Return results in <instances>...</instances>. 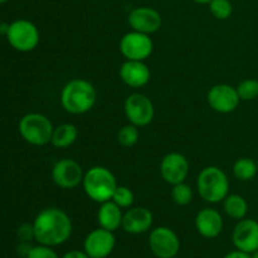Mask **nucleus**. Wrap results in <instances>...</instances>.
I'll list each match as a JSON object with an SVG mask.
<instances>
[{"instance_id": "14", "label": "nucleus", "mask_w": 258, "mask_h": 258, "mask_svg": "<svg viewBox=\"0 0 258 258\" xmlns=\"http://www.w3.org/2000/svg\"><path fill=\"white\" fill-rule=\"evenodd\" d=\"M159 170L165 183L170 185L183 183L189 174V161L183 154L169 153L161 159Z\"/></svg>"}, {"instance_id": "11", "label": "nucleus", "mask_w": 258, "mask_h": 258, "mask_svg": "<svg viewBox=\"0 0 258 258\" xmlns=\"http://www.w3.org/2000/svg\"><path fill=\"white\" fill-rule=\"evenodd\" d=\"M207 101L212 110L219 113L233 112L241 102L236 87L227 83L214 85L207 93Z\"/></svg>"}, {"instance_id": "35", "label": "nucleus", "mask_w": 258, "mask_h": 258, "mask_svg": "<svg viewBox=\"0 0 258 258\" xmlns=\"http://www.w3.org/2000/svg\"><path fill=\"white\" fill-rule=\"evenodd\" d=\"M5 2H8V0H0V4H3V3H5Z\"/></svg>"}, {"instance_id": "8", "label": "nucleus", "mask_w": 258, "mask_h": 258, "mask_svg": "<svg viewBox=\"0 0 258 258\" xmlns=\"http://www.w3.org/2000/svg\"><path fill=\"white\" fill-rule=\"evenodd\" d=\"M118 48L125 59L145 62L153 53L154 43L150 35L133 30L121 38Z\"/></svg>"}, {"instance_id": "31", "label": "nucleus", "mask_w": 258, "mask_h": 258, "mask_svg": "<svg viewBox=\"0 0 258 258\" xmlns=\"http://www.w3.org/2000/svg\"><path fill=\"white\" fill-rule=\"evenodd\" d=\"M224 258H251V254L236 249V251H232L229 252V253H227L226 256H224Z\"/></svg>"}, {"instance_id": "10", "label": "nucleus", "mask_w": 258, "mask_h": 258, "mask_svg": "<svg viewBox=\"0 0 258 258\" xmlns=\"http://www.w3.org/2000/svg\"><path fill=\"white\" fill-rule=\"evenodd\" d=\"M83 173L82 166L73 159H62L57 161L52 169V179L60 189H75L82 184Z\"/></svg>"}, {"instance_id": "36", "label": "nucleus", "mask_w": 258, "mask_h": 258, "mask_svg": "<svg viewBox=\"0 0 258 258\" xmlns=\"http://www.w3.org/2000/svg\"><path fill=\"white\" fill-rule=\"evenodd\" d=\"M173 258H179V257H173Z\"/></svg>"}, {"instance_id": "25", "label": "nucleus", "mask_w": 258, "mask_h": 258, "mask_svg": "<svg viewBox=\"0 0 258 258\" xmlns=\"http://www.w3.org/2000/svg\"><path fill=\"white\" fill-rule=\"evenodd\" d=\"M237 93L241 101H253L258 97V81L253 78H247L239 82L236 87Z\"/></svg>"}, {"instance_id": "37", "label": "nucleus", "mask_w": 258, "mask_h": 258, "mask_svg": "<svg viewBox=\"0 0 258 258\" xmlns=\"http://www.w3.org/2000/svg\"><path fill=\"white\" fill-rule=\"evenodd\" d=\"M257 165H258V160H257Z\"/></svg>"}, {"instance_id": "21", "label": "nucleus", "mask_w": 258, "mask_h": 258, "mask_svg": "<svg viewBox=\"0 0 258 258\" xmlns=\"http://www.w3.org/2000/svg\"><path fill=\"white\" fill-rule=\"evenodd\" d=\"M223 209L229 218L241 221L248 212V204L239 194H228L223 201Z\"/></svg>"}, {"instance_id": "17", "label": "nucleus", "mask_w": 258, "mask_h": 258, "mask_svg": "<svg viewBox=\"0 0 258 258\" xmlns=\"http://www.w3.org/2000/svg\"><path fill=\"white\" fill-rule=\"evenodd\" d=\"M154 216L145 207H131L123 213L121 228L130 234H141L151 228Z\"/></svg>"}, {"instance_id": "29", "label": "nucleus", "mask_w": 258, "mask_h": 258, "mask_svg": "<svg viewBox=\"0 0 258 258\" xmlns=\"http://www.w3.org/2000/svg\"><path fill=\"white\" fill-rule=\"evenodd\" d=\"M18 237L24 242L34 238V228H33V224H23V226H20L19 229H18Z\"/></svg>"}, {"instance_id": "9", "label": "nucleus", "mask_w": 258, "mask_h": 258, "mask_svg": "<svg viewBox=\"0 0 258 258\" xmlns=\"http://www.w3.org/2000/svg\"><path fill=\"white\" fill-rule=\"evenodd\" d=\"M149 247L154 256L158 258L176 257L180 249V239L173 229L158 227L149 236Z\"/></svg>"}, {"instance_id": "5", "label": "nucleus", "mask_w": 258, "mask_h": 258, "mask_svg": "<svg viewBox=\"0 0 258 258\" xmlns=\"http://www.w3.org/2000/svg\"><path fill=\"white\" fill-rule=\"evenodd\" d=\"M18 130L23 140L28 144L33 146H44L50 144L54 126L45 115L32 112L20 118Z\"/></svg>"}, {"instance_id": "26", "label": "nucleus", "mask_w": 258, "mask_h": 258, "mask_svg": "<svg viewBox=\"0 0 258 258\" xmlns=\"http://www.w3.org/2000/svg\"><path fill=\"white\" fill-rule=\"evenodd\" d=\"M208 5L211 14L218 20L228 19L233 13V5L231 0H212Z\"/></svg>"}, {"instance_id": "30", "label": "nucleus", "mask_w": 258, "mask_h": 258, "mask_svg": "<svg viewBox=\"0 0 258 258\" xmlns=\"http://www.w3.org/2000/svg\"><path fill=\"white\" fill-rule=\"evenodd\" d=\"M62 258H90L85 251H78V249H72L64 253Z\"/></svg>"}, {"instance_id": "13", "label": "nucleus", "mask_w": 258, "mask_h": 258, "mask_svg": "<svg viewBox=\"0 0 258 258\" xmlns=\"http://www.w3.org/2000/svg\"><path fill=\"white\" fill-rule=\"evenodd\" d=\"M127 23L131 29L144 34H154L158 32L163 24V18L160 13L150 7H139L130 12Z\"/></svg>"}, {"instance_id": "7", "label": "nucleus", "mask_w": 258, "mask_h": 258, "mask_svg": "<svg viewBox=\"0 0 258 258\" xmlns=\"http://www.w3.org/2000/svg\"><path fill=\"white\" fill-rule=\"evenodd\" d=\"M123 111L128 123H133L138 127L150 125L155 117V107L153 101L144 93L135 92L127 96L123 103Z\"/></svg>"}, {"instance_id": "24", "label": "nucleus", "mask_w": 258, "mask_h": 258, "mask_svg": "<svg viewBox=\"0 0 258 258\" xmlns=\"http://www.w3.org/2000/svg\"><path fill=\"white\" fill-rule=\"evenodd\" d=\"M139 138H140V131L138 126L133 123L122 126L117 133V141L123 148H133L139 141Z\"/></svg>"}, {"instance_id": "23", "label": "nucleus", "mask_w": 258, "mask_h": 258, "mask_svg": "<svg viewBox=\"0 0 258 258\" xmlns=\"http://www.w3.org/2000/svg\"><path fill=\"white\" fill-rule=\"evenodd\" d=\"M171 186H173V188H171L170 196L174 203L178 204V206L180 207L188 206V204L191 203V201H193V189H191L185 181L174 184V185Z\"/></svg>"}, {"instance_id": "18", "label": "nucleus", "mask_w": 258, "mask_h": 258, "mask_svg": "<svg viewBox=\"0 0 258 258\" xmlns=\"http://www.w3.org/2000/svg\"><path fill=\"white\" fill-rule=\"evenodd\" d=\"M196 228L204 238H217L223 231V218L217 209L204 208L197 214Z\"/></svg>"}, {"instance_id": "32", "label": "nucleus", "mask_w": 258, "mask_h": 258, "mask_svg": "<svg viewBox=\"0 0 258 258\" xmlns=\"http://www.w3.org/2000/svg\"><path fill=\"white\" fill-rule=\"evenodd\" d=\"M8 29H9V24H5V23H2V24H0V34L7 35Z\"/></svg>"}, {"instance_id": "20", "label": "nucleus", "mask_w": 258, "mask_h": 258, "mask_svg": "<svg viewBox=\"0 0 258 258\" xmlns=\"http://www.w3.org/2000/svg\"><path fill=\"white\" fill-rule=\"evenodd\" d=\"M77 138L78 130L73 123H60L53 130L50 144L57 149H67L76 143Z\"/></svg>"}, {"instance_id": "3", "label": "nucleus", "mask_w": 258, "mask_h": 258, "mask_svg": "<svg viewBox=\"0 0 258 258\" xmlns=\"http://www.w3.org/2000/svg\"><path fill=\"white\" fill-rule=\"evenodd\" d=\"M82 186L91 201L101 204L112 199L118 185L115 175L107 168L93 166L85 173Z\"/></svg>"}, {"instance_id": "19", "label": "nucleus", "mask_w": 258, "mask_h": 258, "mask_svg": "<svg viewBox=\"0 0 258 258\" xmlns=\"http://www.w3.org/2000/svg\"><path fill=\"white\" fill-rule=\"evenodd\" d=\"M121 209L122 208H120L112 201L101 203V207L97 213V221L101 228L107 229V231L111 232L117 231L122 226L123 213Z\"/></svg>"}, {"instance_id": "6", "label": "nucleus", "mask_w": 258, "mask_h": 258, "mask_svg": "<svg viewBox=\"0 0 258 258\" xmlns=\"http://www.w3.org/2000/svg\"><path fill=\"white\" fill-rule=\"evenodd\" d=\"M9 44L18 52H32L39 44L40 34L34 23L25 19L10 23L7 33Z\"/></svg>"}, {"instance_id": "4", "label": "nucleus", "mask_w": 258, "mask_h": 258, "mask_svg": "<svg viewBox=\"0 0 258 258\" xmlns=\"http://www.w3.org/2000/svg\"><path fill=\"white\" fill-rule=\"evenodd\" d=\"M197 189L201 198L207 203H221L228 196L229 179L218 166H207L199 173Z\"/></svg>"}, {"instance_id": "12", "label": "nucleus", "mask_w": 258, "mask_h": 258, "mask_svg": "<svg viewBox=\"0 0 258 258\" xmlns=\"http://www.w3.org/2000/svg\"><path fill=\"white\" fill-rule=\"evenodd\" d=\"M116 238L113 232L103 228L93 229L83 242V251L90 258H107L115 248Z\"/></svg>"}, {"instance_id": "16", "label": "nucleus", "mask_w": 258, "mask_h": 258, "mask_svg": "<svg viewBox=\"0 0 258 258\" xmlns=\"http://www.w3.org/2000/svg\"><path fill=\"white\" fill-rule=\"evenodd\" d=\"M121 81L131 88L144 87L151 78L150 68L144 60H127L121 64L118 71Z\"/></svg>"}, {"instance_id": "27", "label": "nucleus", "mask_w": 258, "mask_h": 258, "mask_svg": "<svg viewBox=\"0 0 258 258\" xmlns=\"http://www.w3.org/2000/svg\"><path fill=\"white\" fill-rule=\"evenodd\" d=\"M111 201H112L113 203L117 204V206L122 209L131 208L134 202H135V196H134L133 190H131L130 188H127V186L125 185H118L117 188H116Z\"/></svg>"}, {"instance_id": "33", "label": "nucleus", "mask_w": 258, "mask_h": 258, "mask_svg": "<svg viewBox=\"0 0 258 258\" xmlns=\"http://www.w3.org/2000/svg\"><path fill=\"white\" fill-rule=\"evenodd\" d=\"M193 2L197 3V4H209L212 0H193Z\"/></svg>"}, {"instance_id": "1", "label": "nucleus", "mask_w": 258, "mask_h": 258, "mask_svg": "<svg viewBox=\"0 0 258 258\" xmlns=\"http://www.w3.org/2000/svg\"><path fill=\"white\" fill-rule=\"evenodd\" d=\"M34 239L39 244L57 247L66 243L72 234V221L59 208H45L35 217Z\"/></svg>"}, {"instance_id": "2", "label": "nucleus", "mask_w": 258, "mask_h": 258, "mask_svg": "<svg viewBox=\"0 0 258 258\" xmlns=\"http://www.w3.org/2000/svg\"><path fill=\"white\" fill-rule=\"evenodd\" d=\"M97 100L95 86L87 80L75 78L66 83L60 92V103L64 111L72 115H83L93 108Z\"/></svg>"}, {"instance_id": "34", "label": "nucleus", "mask_w": 258, "mask_h": 258, "mask_svg": "<svg viewBox=\"0 0 258 258\" xmlns=\"http://www.w3.org/2000/svg\"><path fill=\"white\" fill-rule=\"evenodd\" d=\"M251 258H258V251H256V252H253V253H252V256H251Z\"/></svg>"}, {"instance_id": "22", "label": "nucleus", "mask_w": 258, "mask_h": 258, "mask_svg": "<svg viewBox=\"0 0 258 258\" xmlns=\"http://www.w3.org/2000/svg\"><path fill=\"white\" fill-rule=\"evenodd\" d=\"M234 178L241 181H249L256 176L258 171V165L254 160L249 158H239L234 161L233 168Z\"/></svg>"}, {"instance_id": "28", "label": "nucleus", "mask_w": 258, "mask_h": 258, "mask_svg": "<svg viewBox=\"0 0 258 258\" xmlns=\"http://www.w3.org/2000/svg\"><path fill=\"white\" fill-rule=\"evenodd\" d=\"M27 258H59V257H58V254L55 253L53 247L39 244V246H35L30 248L29 253L27 254Z\"/></svg>"}, {"instance_id": "15", "label": "nucleus", "mask_w": 258, "mask_h": 258, "mask_svg": "<svg viewBox=\"0 0 258 258\" xmlns=\"http://www.w3.org/2000/svg\"><path fill=\"white\" fill-rule=\"evenodd\" d=\"M232 242L238 251L249 254L258 251V222L254 219H241L234 227Z\"/></svg>"}]
</instances>
